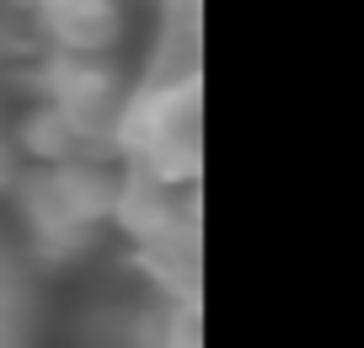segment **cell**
Returning <instances> with one entry per match:
<instances>
[{
	"label": "cell",
	"mask_w": 364,
	"mask_h": 348,
	"mask_svg": "<svg viewBox=\"0 0 364 348\" xmlns=\"http://www.w3.org/2000/svg\"><path fill=\"white\" fill-rule=\"evenodd\" d=\"M27 16L54 54L107 59L124 38V0H27Z\"/></svg>",
	"instance_id": "1"
},
{
	"label": "cell",
	"mask_w": 364,
	"mask_h": 348,
	"mask_svg": "<svg viewBox=\"0 0 364 348\" xmlns=\"http://www.w3.org/2000/svg\"><path fill=\"white\" fill-rule=\"evenodd\" d=\"M16 209H22V220H27V241H33L38 258L65 263L91 241V225L70 209V199L59 193V182H54L48 167L33 172V177H16Z\"/></svg>",
	"instance_id": "2"
}]
</instances>
